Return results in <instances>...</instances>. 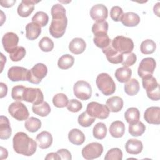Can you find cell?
Masks as SVG:
<instances>
[{
  "label": "cell",
  "instance_id": "cell-28",
  "mask_svg": "<svg viewBox=\"0 0 160 160\" xmlns=\"http://www.w3.org/2000/svg\"><path fill=\"white\" fill-rule=\"evenodd\" d=\"M93 41L97 47L102 49L107 48L111 43V39L107 33H99L94 34Z\"/></svg>",
  "mask_w": 160,
  "mask_h": 160
},
{
  "label": "cell",
  "instance_id": "cell-52",
  "mask_svg": "<svg viewBox=\"0 0 160 160\" xmlns=\"http://www.w3.org/2000/svg\"><path fill=\"white\" fill-rule=\"evenodd\" d=\"M16 3V0H11V1H1L0 2L1 5L4 8H9L12 6Z\"/></svg>",
  "mask_w": 160,
  "mask_h": 160
},
{
  "label": "cell",
  "instance_id": "cell-44",
  "mask_svg": "<svg viewBox=\"0 0 160 160\" xmlns=\"http://www.w3.org/2000/svg\"><path fill=\"white\" fill-rule=\"evenodd\" d=\"M26 55V50L22 46H18L12 52L9 54L10 59L14 62L21 60Z\"/></svg>",
  "mask_w": 160,
  "mask_h": 160
},
{
  "label": "cell",
  "instance_id": "cell-31",
  "mask_svg": "<svg viewBox=\"0 0 160 160\" xmlns=\"http://www.w3.org/2000/svg\"><path fill=\"white\" fill-rule=\"evenodd\" d=\"M124 91L129 96H134L139 91V83L136 79H129L124 84Z\"/></svg>",
  "mask_w": 160,
  "mask_h": 160
},
{
  "label": "cell",
  "instance_id": "cell-7",
  "mask_svg": "<svg viewBox=\"0 0 160 160\" xmlns=\"http://www.w3.org/2000/svg\"><path fill=\"white\" fill-rule=\"evenodd\" d=\"M8 111L10 115L18 121L26 120L29 115L26 106L20 101L11 103L8 108Z\"/></svg>",
  "mask_w": 160,
  "mask_h": 160
},
{
  "label": "cell",
  "instance_id": "cell-54",
  "mask_svg": "<svg viewBox=\"0 0 160 160\" xmlns=\"http://www.w3.org/2000/svg\"><path fill=\"white\" fill-rule=\"evenodd\" d=\"M8 152L6 149H4L3 147H1V159H4L7 158Z\"/></svg>",
  "mask_w": 160,
  "mask_h": 160
},
{
  "label": "cell",
  "instance_id": "cell-4",
  "mask_svg": "<svg viewBox=\"0 0 160 160\" xmlns=\"http://www.w3.org/2000/svg\"><path fill=\"white\" fill-rule=\"evenodd\" d=\"M112 47L122 54H129L134 49V42L129 38L123 36H118L115 37L111 42Z\"/></svg>",
  "mask_w": 160,
  "mask_h": 160
},
{
  "label": "cell",
  "instance_id": "cell-38",
  "mask_svg": "<svg viewBox=\"0 0 160 160\" xmlns=\"http://www.w3.org/2000/svg\"><path fill=\"white\" fill-rule=\"evenodd\" d=\"M32 21L38 24L41 27H44L48 23L49 16L43 11H38L32 18Z\"/></svg>",
  "mask_w": 160,
  "mask_h": 160
},
{
  "label": "cell",
  "instance_id": "cell-50",
  "mask_svg": "<svg viewBox=\"0 0 160 160\" xmlns=\"http://www.w3.org/2000/svg\"><path fill=\"white\" fill-rule=\"evenodd\" d=\"M58 155L59 156L61 159H65V160H70L72 159L71 152L66 149H61L58 150L56 152Z\"/></svg>",
  "mask_w": 160,
  "mask_h": 160
},
{
  "label": "cell",
  "instance_id": "cell-6",
  "mask_svg": "<svg viewBox=\"0 0 160 160\" xmlns=\"http://www.w3.org/2000/svg\"><path fill=\"white\" fill-rule=\"evenodd\" d=\"M68 24V19L66 17L52 18L49 26V32L55 38L62 37L66 31Z\"/></svg>",
  "mask_w": 160,
  "mask_h": 160
},
{
  "label": "cell",
  "instance_id": "cell-41",
  "mask_svg": "<svg viewBox=\"0 0 160 160\" xmlns=\"http://www.w3.org/2000/svg\"><path fill=\"white\" fill-rule=\"evenodd\" d=\"M108 30V23L106 21L96 22L92 27V32L94 34L99 33H107Z\"/></svg>",
  "mask_w": 160,
  "mask_h": 160
},
{
  "label": "cell",
  "instance_id": "cell-8",
  "mask_svg": "<svg viewBox=\"0 0 160 160\" xmlns=\"http://www.w3.org/2000/svg\"><path fill=\"white\" fill-rule=\"evenodd\" d=\"M48 68L42 63L35 64L29 71L28 81L32 84H38L47 75Z\"/></svg>",
  "mask_w": 160,
  "mask_h": 160
},
{
  "label": "cell",
  "instance_id": "cell-25",
  "mask_svg": "<svg viewBox=\"0 0 160 160\" xmlns=\"http://www.w3.org/2000/svg\"><path fill=\"white\" fill-rule=\"evenodd\" d=\"M106 105L109 111L117 112L122 109L123 107V100L119 96H112L106 101Z\"/></svg>",
  "mask_w": 160,
  "mask_h": 160
},
{
  "label": "cell",
  "instance_id": "cell-24",
  "mask_svg": "<svg viewBox=\"0 0 160 160\" xmlns=\"http://www.w3.org/2000/svg\"><path fill=\"white\" fill-rule=\"evenodd\" d=\"M41 32V26L34 22L28 23L26 26V37L29 40L37 39Z\"/></svg>",
  "mask_w": 160,
  "mask_h": 160
},
{
  "label": "cell",
  "instance_id": "cell-1",
  "mask_svg": "<svg viewBox=\"0 0 160 160\" xmlns=\"http://www.w3.org/2000/svg\"><path fill=\"white\" fill-rule=\"evenodd\" d=\"M15 152L26 156L33 155L37 148V143L24 132H17L12 139Z\"/></svg>",
  "mask_w": 160,
  "mask_h": 160
},
{
  "label": "cell",
  "instance_id": "cell-51",
  "mask_svg": "<svg viewBox=\"0 0 160 160\" xmlns=\"http://www.w3.org/2000/svg\"><path fill=\"white\" fill-rule=\"evenodd\" d=\"M0 86H1V96H0V98H2L4 96H6V94H7L8 87H7L6 84H4L2 82L0 83Z\"/></svg>",
  "mask_w": 160,
  "mask_h": 160
},
{
  "label": "cell",
  "instance_id": "cell-5",
  "mask_svg": "<svg viewBox=\"0 0 160 160\" xmlns=\"http://www.w3.org/2000/svg\"><path fill=\"white\" fill-rule=\"evenodd\" d=\"M86 112L92 117L104 119L109 116L110 111L106 105L92 101L88 104Z\"/></svg>",
  "mask_w": 160,
  "mask_h": 160
},
{
  "label": "cell",
  "instance_id": "cell-3",
  "mask_svg": "<svg viewBox=\"0 0 160 160\" xmlns=\"http://www.w3.org/2000/svg\"><path fill=\"white\" fill-rule=\"evenodd\" d=\"M142 86L146 91L148 97L152 101H158L160 99L159 85L156 78L149 76L142 79Z\"/></svg>",
  "mask_w": 160,
  "mask_h": 160
},
{
  "label": "cell",
  "instance_id": "cell-15",
  "mask_svg": "<svg viewBox=\"0 0 160 160\" xmlns=\"http://www.w3.org/2000/svg\"><path fill=\"white\" fill-rule=\"evenodd\" d=\"M108 11L106 6L103 4H96L90 10V16L96 22L105 21L108 18Z\"/></svg>",
  "mask_w": 160,
  "mask_h": 160
},
{
  "label": "cell",
  "instance_id": "cell-45",
  "mask_svg": "<svg viewBox=\"0 0 160 160\" xmlns=\"http://www.w3.org/2000/svg\"><path fill=\"white\" fill-rule=\"evenodd\" d=\"M26 88L22 85L14 86L11 91L12 98L17 101H23V95Z\"/></svg>",
  "mask_w": 160,
  "mask_h": 160
},
{
  "label": "cell",
  "instance_id": "cell-49",
  "mask_svg": "<svg viewBox=\"0 0 160 160\" xmlns=\"http://www.w3.org/2000/svg\"><path fill=\"white\" fill-rule=\"evenodd\" d=\"M82 108V103L76 99H71L69 101L67 105V109L72 112H77L79 111Z\"/></svg>",
  "mask_w": 160,
  "mask_h": 160
},
{
  "label": "cell",
  "instance_id": "cell-34",
  "mask_svg": "<svg viewBox=\"0 0 160 160\" xmlns=\"http://www.w3.org/2000/svg\"><path fill=\"white\" fill-rule=\"evenodd\" d=\"M146 130L145 125L141 121H138L129 125V132L132 136H141Z\"/></svg>",
  "mask_w": 160,
  "mask_h": 160
},
{
  "label": "cell",
  "instance_id": "cell-53",
  "mask_svg": "<svg viewBox=\"0 0 160 160\" xmlns=\"http://www.w3.org/2000/svg\"><path fill=\"white\" fill-rule=\"evenodd\" d=\"M45 159H56L59 160L61 159L59 156L57 152H50L47 154V156L45 157Z\"/></svg>",
  "mask_w": 160,
  "mask_h": 160
},
{
  "label": "cell",
  "instance_id": "cell-35",
  "mask_svg": "<svg viewBox=\"0 0 160 160\" xmlns=\"http://www.w3.org/2000/svg\"><path fill=\"white\" fill-rule=\"evenodd\" d=\"M25 128L29 132H34L38 131L41 127V121L34 117L28 118L24 123Z\"/></svg>",
  "mask_w": 160,
  "mask_h": 160
},
{
  "label": "cell",
  "instance_id": "cell-17",
  "mask_svg": "<svg viewBox=\"0 0 160 160\" xmlns=\"http://www.w3.org/2000/svg\"><path fill=\"white\" fill-rule=\"evenodd\" d=\"M102 52L106 55L109 62L112 64H119L123 60V54L115 50L111 44L107 48L102 49Z\"/></svg>",
  "mask_w": 160,
  "mask_h": 160
},
{
  "label": "cell",
  "instance_id": "cell-2",
  "mask_svg": "<svg viewBox=\"0 0 160 160\" xmlns=\"http://www.w3.org/2000/svg\"><path fill=\"white\" fill-rule=\"evenodd\" d=\"M98 89L105 96L112 94L116 90V85L112 78L107 73L99 74L96 80Z\"/></svg>",
  "mask_w": 160,
  "mask_h": 160
},
{
  "label": "cell",
  "instance_id": "cell-47",
  "mask_svg": "<svg viewBox=\"0 0 160 160\" xmlns=\"http://www.w3.org/2000/svg\"><path fill=\"white\" fill-rule=\"evenodd\" d=\"M123 14V10L118 6H113L110 11V16L111 19L116 22L121 21Z\"/></svg>",
  "mask_w": 160,
  "mask_h": 160
},
{
  "label": "cell",
  "instance_id": "cell-18",
  "mask_svg": "<svg viewBox=\"0 0 160 160\" xmlns=\"http://www.w3.org/2000/svg\"><path fill=\"white\" fill-rule=\"evenodd\" d=\"M38 2L39 1L22 0L18 8V14L22 18L28 17L34 11V4Z\"/></svg>",
  "mask_w": 160,
  "mask_h": 160
},
{
  "label": "cell",
  "instance_id": "cell-37",
  "mask_svg": "<svg viewBox=\"0 0 160 160\" xmlns=\"http://www.w3.org/2000/svg\"><path fill=\"white\" fill-rule=\"evenodd\" d=\"M156 43L151 39H146L143 41L140 46V50L142 54H150L156 50Z\"/></svg>",
  "mask_w": 160,
  "mask_h": 160
},
{
  "label": "cell",
  "instance_id": "cell-39",
  "mask_svg": "<svg viewBox=\"0 0 160 160\" xmlns=\"http://www.w3.org/2000/svg\"><path fill=\"white\" fill-rule=\"evenodd\" d=\"M68 98L64 93H58L56 94L52 98L53 104L57 108H64L67 106L68 104Z\"/></svg>",
  "mask_w": 160,
  "mask_h": 160
},
{
  "label": "cell",
  "instance_id": "cell-40",
  "mask_svg": "<svg viewBox=\"0 0 160 160\" xmlns=\"http://www.w3.org/2000/svg\"><path fill=\"white\" fill-rule=\"evenodd\" d=\"M78 123L82 127L90 126L96 120V118L91 116L86 111L82 112L78 117Z\"/></svg>",
  "mask_w": 160,
  "mask_h": 160
},
{
  "label": "cell",
  "instance_id": "cell-42",
  "mask_svg": "<svg viewBox=\"0 0 160 160\" xmlns=\"http://www.w3.org/2000/svg\"><path fill=\"white\" fill-rule=\"evenodd\" d=\"M122 159V152L118 148L109 149L104 157L105 160H121Z\"/></svg>",
  "mask_w": 160,
  "mask_h": 160
},
{
  "label": "cell",
  "instance_id": "cell-26",
  "mask_svg": "<svg viewBox=\"0 0 160 160\" xmlns=\"http://www.w3.org/2000/svg\"><path fill=\"white\" fill-rule=\"evenodd\" d=\"M125 132V125L121 121H113L109 127L110 134L116 138L122 137Z\"/></svg>",
  "mask_w": 160,
  "mask_h": 160
},
{
  "label": "cell",
  "instance_id": "cell-23",
  "mask_svg": "<svg viewBox=\"0 0 160 160\" xmlns=\"http://www.w3.org/2000/svg\"><path fill=\"white\" fill-rule=\"evenodd\" d=\"M86 46V44L84 39L79 38H76L70 42L69 49L74 54H80L84 51Z\"/></svg>",
  "mask_w": 160,
  "mask_h": 160
},
{
  "label": "cell",
  "instance_id": "cell-12",
  "mask_svg": "<svg viewBox=\"0 0 160 160\" xmlns=\"http://www.w3.org/2000/svg\"><path fill=\"white\" fill-rule=\"evenodd\" d=\"M43 100L44 96L40 89L32 88H26L23 95V101L32 103L33 104H38L43 102Z\"/></svg>",
  "mask_w": 160,
  "mask_h": 160
},
{
  "label": "cell",
  "instance_id": "cell-22",
  "mask_svg": "<svg viewBox=\"0 0 160 160\" xmlns=\"http://www.w3.org/2000/svg\"><path fill=\"white\" fill-rule=\"evenodd\" d=\"M142 148L143 145L142 142L136 139H129L125 144V149L126 152L131 154H139L142 151Z\"/></svg>",
  "mask_w": 160,
  "mask_h": 160
},
{
  "label": "cell",
  "instance_id": "cell-48",
  "mask_svg": "<svg viewBox=\"0 0 160 160\" xmlns=\"http://www.w3.org/2000/svg\"><path fill=\"white\" fill-rule=\"evenodd\" d=\"M137 58L134 52H130L123 55V60L122 61V64L123 67L128 68L129 66H132L136 61Z\"/></svg>",
  "mask_w": 160,
  "mask_h": 160
},
{
  "label": "cell",
  "instance_id": "cell-33",
  "mask_svg": "<svg viewBox=\"0 0 160 160\" xmlns=\"http://www.w3.org/2000/svg\"><path fill=\"white\" fill-rule=\"evenodd\" d=\"M74 62V58L70 54L62 55L58 60V67L61 69H68L72 66Z\"/></svg>",
  "mask_w": 160,
  "mask_h": 160
},
{
  "label": "cell",
  "instance_id": "cell-10",
  "mask_svg": "<svg viewBox=\"0 0 160 160\" xmlns=\"http://www.w3.org/2000/svg\"><path fill=\"white\" fill-rule=\"evenodd\" d=\"M156 61L152 58H145L141 62L138 67V73L142 79L152 76L156 68Z\"/></svg>",
  "mask_w": 160,
  "mask_h": 160
},
{
  "label": "cell",
  "instance_id": "cell-13",
  "mask_svg": "<svg viewBox=\"0 0 160 160\" xmlns=\"http://www.w3.org/2000/svg\"><path fill=\"white\" fill-rule=\"evenodd\" d=\"M29 70L20 66H12L8 72V76L12 81H28Z\"/></svg>",
  "mask_w": 160,
  "mask_h": 160
},
{
  "label": "cell",
  "instance_id": "cell-16",
  "mask_svg": "<svg viewBox=\"0 0 160 160\" xmlns=\"http://www.w3.org/2000/svg\"><path fill=\"white\" fill-rule=\"evenodd\" d=\"M144 118L149 124H159L160 108L158 106H151L147 108L144 114Z\"/></svg>",
  "mask_w": 160,
  "mask_h": 160
},
{
  "label": "cell",
  "instance_id": "cell-32",
  "mask_svg": "<svg viewBox=\"0 0 160 160\" xmlns=\"http://www.w3.org/2000/svg\"><path fill=\"white\" fill-rule=\"evenodd\" d=\"M124 118L127 122H128L129 124L135 123L139 120V111L136 108H129L124 113Z\"/></svg>",
  "mask_w": 160,
  "mask_h": 160
},
{
  "label": "cell",
  "instance_id": "cell-29",
  "mask_svg": "<svg viewBox=\"0 0 160 160\" xmlns=\"http://www.w3.org/2000/svg\"><path fill=\"white\" fill-rule=\"evenodd\" d=\"M32 110L35 114L44 117L48 116L50 113L51 108L47 102L43 101L38 104H33Z\"/></svg>",
  "mask_w": 160,
  "mask_h": 160
},
{
  "label": "cell",
  "instance_id": "cell-11",
  "mask_svg": "<svg viewBox=\"0 0 160 160\" xmlns=\"http://www.w3.org/2000/svg\"><path fill=\"white\" fill-rule=\"evenodd\" d=\"M103 152V146L99 142H94L87 144L82 149L83 158L88 160L99 158Z\"/></svg>",
  "mask_w": 160,
  "mask_h": 160
},
{
  "label": "cell",
  "instance_id": "cell-30",
  "mask_svg": "<svg viewBox=\"0 0 160 160\" xmlns=\"http://www.w3.org/2000/svg\"><path fill=\"white\" fill-rule=\"evenodd\" d=\"M132 71L131 69L126 67L119 68L115 72V77L120 82H128L131 77Z\"/></svg>",
  "mask_w": 160,
  "mask_h": 160
},
{
  "label": "cell",
  "instance_id": "cell-36",
  "mask_svg": "<svg viewBox=\"0 0 160 160\" xmlns=\"http://www.w3.org/2000/svg\"><path fill=\"white\" fill-rule=\"evenodd\" d=\"M93 136L98 139H104L107 134V128L103 122L97 123L93 128L92 130Z\"/></svg>",
  "mask_w": 160,
  "mask_h": 160
},
{
  "label": "cell",
  "instance_id": "cell-19",
  "mask_svg": "<svg viewBox=\"0 0 160 160\" xmlns=\"http://www.w3.org/2000/svg\"><path fill=\"white\" fill-rule=\"evenodd\" d=\"M36 140L38 146L41 149H47L51 146L53 139L50 132L46 131H43L37 135Z\"/></svg>",
  "mask_w": 160,
  "mask_h": 160
},
{
  "label": "cell",
  "instance_id": "cell-20",
  "mask_svg": "<svg viewBox=\"0 0 160 160\" xmlns=\"http://www.w3.org/2000/svg\"><path fill=\"white\" fill-rule=\"evenodd\" d=\"M121 21L125 26L134 27L140 22V17L133 12H128L123 14Z\"/></svg>",
  "mask_w": 160,
  "mask_h": 160
},
{
  "label": "cell",
  "instance_id": "cell-27",
  "mask_svg": "<svg viewBox=\"0 0 160 160\" xmlns=\"http://www.w3.org/2000/svg\"><path fill=\"white\" fill-rule=\"evenodd\" d=\"M68 139L73 144L81 145L85 141V136L81 130L72 129L69 132Z\"/></svg>",
  "mask_w": 160,
  "mask_h": 160
},
{
  "label": "cell",
  "instance_id": "cell-14",
  "mask_svg": "<svg viewBox=\"0 0 160 160\" xmlns=\"http://www.w3.org/2000/svg\"><path fill=\"white\" fill-rule=\"evenodd\" d=\"M19 42V37L12 32L6 33L2 38V44L5 51L8 52H12L17 47Z\"/></svg>",
  "mask_w": 160,
  "mask_h": 160
},
{
  "label": "cell",
  "instance_id": "cell-21",
  "mask_svg": "<svg viewBox=\"0 0 160 160\" xmlns=\"http://www.w3.org/2000/svg\"><path fill=\"white\" fill-rule=\"evenodd\" d=\"M12 133L10 122L8 118L4 116L0 117V138L1 139H8Z\"/></svg>",
  "mask_w": 160,
  "mask_h": 160
},
{
  "label": "cell",
  "instance_id": "cell-9",
  "mask_svg": "<svg viewBox=\"0 0 160 160\" xmlns=\"http://www.w3.org/2000/svg\"><path fill=\"white\" fill-rule=\"evenodd\" d=\"M73 91L75 96L83 101L89 99L92 94L91 86L85 81H77L74 85Z\"/></svg>",
  "mask_w": 160,
  "mask_h": 160
},
{
  "label": "cell",
  "instance_id": "cell-43",
  "mask_svg": "<svg viewBox=\"0 0 160 160\" xmlns=\"http://www.w3.org/2000/svg\"><path fill=\"white\" fill-rule=\"evenodd\" d=\"M39 47L44 52H49L54 48V42L50 38L46 36L39 42Z\"/></svg>",
  "mask_w": 160,
  "mask_h": 160
},
{
  "label": "cell",
  "instance_id": "cell-46",
  "mask_svg": "<svg viewBox=\"0 0 160 160\" xmlns=\"http://www.w3.org/2000/svg\"><path fill=\"white\" fill-rule=\"evenodd\" d=\"M51 13L52 18L66 17V9L62 5L59 4H56L52 6Z\"/></svg>",
  "mask_w": 160,
  "mask_h": 160
}]
</instances>
